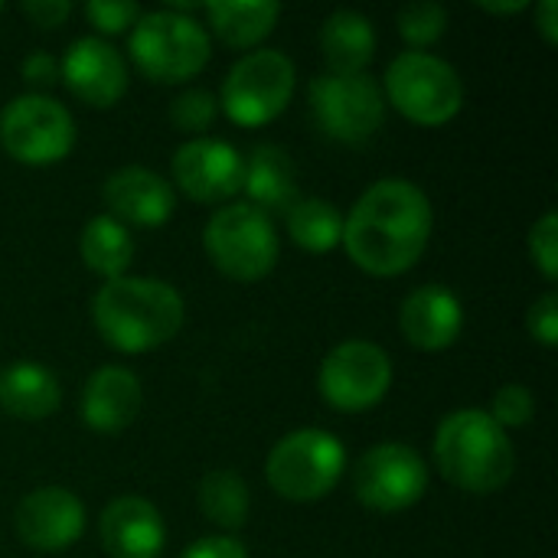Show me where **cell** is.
<instances>
[{"label": "cell", "mask_w": 558, "mask_h": 558, "mask_svg": "<svg viewBox=\"0 0 558 558\" xmlns=\"http://www.w3.org/2000/svg\"><path fill=\"white\" fill-rule=\"evenodd\" d=\"M399 23V36L415 49V52H425L428 46H435L445 29H448V10L435 0H422V3H409L399 10L396 16Z\"/></svg>", "instance_id": "27"}, {"label": "cell", "mask_w": 558, "mask_h": 558, "mask_svg": "<svg viewBox=\"0 0 558 558\" xmlns=\"http://www.w3.org/2000/svg\"><path fill=\"white\" fill-rule=\"evenodd\" d=\"M13 526L23 546L36 553H65L85 533V507L65 487H39L16 504Z\"/></svg>", "instance_id": "14"}, {"label": "cell", "mask_w": 558, "mask_h": 558, "mask_svg": "<svg viewBox=\"0 0 558 558\" xmlns=\"http://www.w3.org/2000/svg\"><path fill=\"white\" fill-rule=\"evenodd\" d=\"M392 386V360L369 340L337 343L317 373L320 399L337 412H366L386 399Z\"/></svg>", "instance_id": "11"}, {"label": "cell", "mask_w": 558, "mask_h": 558, "mask_svg": "<svg viewBox=\"0 0 558 558\" xmlns=\"http://www.w3.org/2000/svg\"><path fill=\"white\" fill-rule=\"evenodd\" d=\"M78 255L88 271H95L105 281H114L134 262V239H131L128 226H121L118 219H111L105 213V216H95L85 222V229L78 235Z\"/></svg>", "instance_id": "23"}, {"label": "cell", "mask_w": 558, "mask_h": 558, "mask_svg": "<svg viewBox=\"0 0 558 558\" xmlns=\"http://www.w3.org/2000/svg\"><path fill=\"white\" fill-rule=\"evenodd\" d=\"M180 558H248V553L235 536H206L186 546V553Z\"/></svg>", "instance_id": "35"}, {"label": "cell", "mask_w": 558, "mask_h": 558, "mask_svg": "<svg viewBox=\"0 0 558 558\" xmlns=\"http://www.w3.org/2000/svg\"><path fill=\"white\" fill-rule=\"evenodd\" d=\"M209 29L219 43L232 46V49H252L258 46L278 23L281 7L278 3H232V0H219V3H206L203 7Z\"/></svg>", "instance_id": "24"}, {"label": "cell", "mask_w": 558, "mask_h": 558, "mask_svg": "<svg viewBox=\"0 0 558 558\" xmlns=\"http://www.w3.org/2000/svg\"><path fill=\"white\" fill-rule=\"evenodd\" d=\"M62 402V386L52 369L20 360L0 373V409L20 422H43Z\"/></svg>", "instance_id": "21"}, {"label": "cell", "mask_w": 558, "mask_h": 558, "mask_svg": "<svg viewBox=\"0 0 558 558\" xmlns=\"http://www.w3.org/2000/svg\"><path fill=\"white\" fill-rule=\"evenodd\" d=\"M425 490L428 464L402 441H383L369 448L353 468V494L373 513H402L415 507Z\"/></svg>", "instance_id": "12"}, {"label": "cell", "mask_w": 558, "mask_h": 558, "mask_svg": "<svg viewBox=\"0 0 558 558\" xmlns=\"http://www.w3.org/2000/svg\"><path fill=\"white\" fill-rule=\"evenodd\" d=\"M216 114H219V101H216V95L206 92V88H186V92L177 95L173 105H170V121H173V128L183 131V134H193V137H199V134L216 121Z\"/></svg>", "instance_id": "28"}, {"label": "cell", "mask_w": 558, "mask_h": 558, "mask_svg": "<svg viewBox=\"0 0 558 558\" xmlns=\"http://www.w3.org/2000/svg\"><path fill=\"white\" fill-rule=\"evenodd\" d=\"M144 389L141 379L124 366H98L78 399L82 425L98 435H118L141 415Z\"/></svg>", "instance_id": "19"}, {"label": "cell", "mask_w": 558, "mask_h": 558, "mask_svg": "<svg viewBox=\"0 0 558 558\" xmlns=\"http://www.w3.org/2000/svg\"><path fill=\"white\" fill-rule=\"evenodd\" d=\"M399 330L415 350L441 353L458 343V337L464 330V307L451 288L422 284L402 301Z\"/></svg>", "instance_id": "18"}, {"label": "cell", "mask_w": 558, "mask_h": 558, "mask_svg": "<svg viewBox=\"0 0 558 558\" xmlns=\"http://www.w3.org/2000/svg\"><path fill=\"white\" fill-rule=\"evenodd\" d=\"M320 49L327 72H366L376 56V29L356 10H333L320 26Z\"/></svg>", "instance_id": "22"}, {"label": "cell", "mask_w": 558, "mask_h": 558, "mask_svg": "<svg viewBox=\"0 0 558 558\" xmlns=\"http://www.w3.org/2000/svg\"><path fill=\"white\" fill-rule=\"evenodd\" d=\"M59 75L65 88L88 108H111L128 92V62L101 36L75 39L59 59Z\"/></svg>", "instance_id": "15"}, {"label": "cell", "mask_w": 558, "mask_h": 558, "mask_svg": "<svg viewBox=\"0 0 558 558\" xmlns=\"http://www.w3.org/2000/svg\"><path fill=\"white\" fill-rule=\"evenodd\" d=\"M0 147L26 167H52L75 147V121L65 105L29 92L0 111Z\"/></svg>", "instance_id": "10"}, {"label": "cell", "mask_w": 558, "mask_h": 558, "mask_svg": "<svg viewBox=\"0 0 558 558\" xmlns=\"http://www.w3.org/2000/svg\"><path fill=\"white\" fill-rule=\"evenodd\" d=\"M307 95L317 128L333 141L363 144L386 121V98L369 72H320Z\"/></svg>", "instance_id": "9"}, {"label": "cell", "mask_w": 558, "mask_h": 558, "mask_svg": "<svg viewBox=\"0 0 558 558\" xmlns=\"http://www.w3.org/2000/svg\"><path fill=\"white\" fill-rule=\"evenodd\" d=\"M481 10L487 13H497V16H510V13H523L530 10V0H510V3H494V0H477Z\"/></svg>", "instance_id": "37"}, {"label": "cell", "mask_w": 558, "mask_h": 558, "mask_svg": "<svg viewBox=\"0 0 558 558\" xmlns=\"http://www.w3.org/2000/svg\"><path fill=\"white\" fill-rule=\"evenodd\" d=\"M186 307L173 284L160 278L105 281L92 301V320L101 340L128 356L150 353L170 343L183 327Z\"/></svg>", "instance_id": "2"}, {"label": "cell", "mask_w": 558, "mask_h": 558, "mask_svg": "<svg viewBox=\"0 0 558 558\" xmlns=\"http://www.w3.org/2000/svg\"><path fill=\"white\" fill-rule=\"evenodd\" d=\"M141 13H144L141 3H131V0H88L85 3V20L105 36L124 33L128 26L141 20Z\"/></svg>", "instance_id": "31"}, {"label": "cell", "mask_w": 558, "mask_h": 558, "mask_svg": "<svg viewBox=\"0 0 558 558\" xmlns=\"http://www.w3.org/2000/svg\"><path fill=\"white\" fill-rule=\"evenodd\" d=\"M536 29L543 33V39H546L549 46H556L558 43V3L556 0H543V3L536 7Z\"/></svg>", "instance_id": "36"}, {"label": "cell", "mask_w": 558, "mask_h": 558, "mask_svg": "<svg viewBox=\"0 0 558 558\" xmlns=\"http://www.w3.org/2000/svg\"><path fill=\"white\" fill-rule=\"evenodd\" d=\"M98 536L111 558H160L167 546V526L160 510L134 494L114 497L101 510Z\"/></svg>", "instance_id": "17"}, {"label": "cell", "mask_w": 558, "mask_h": 558, "mask_svg": "<svg viewBox=\"0 0 558 558\" xmlns=\"http://www.w3.org/2000/svg\"><path fill=\"white\" fill-rule=\"evenodd\" d=\"M347 471V448L324 428H298L284 435L265 461L268 487L288 504L324 500Z\"/></svg>", "instance_id": "6"}, {"label": "cell", "mask_w": 558, "mask_h": 558, "mask_svg": "<svg viewBox=\"0 0 558 558\" xmlns=\"http://www.w3.org/2000/svg\"><path fill=\"white\" fill-rule=\"evenodd\" d=\"M101 199L111 219H118L121 226H141V229L163 226L177 209L173 186L147 167L114 170L101 186Z\"/></svg>", "instance_id": "16"}, {"label": "cell", "mask_w": 558, "mask_h": 558, "mask_svg": "<svg viewBox=\"0 0 558 558\" xmlns=\"http://www.w3.org/2000/svg\"><path fill=\"white\" fill-rule=\"evenodd\" d=\"M128 49L141 75L160 85H180L196 78L213 56L206 26L196 16L177 13L170 7L141 13V20L131 26Z\"/></svg>", "instance_id": "4"}, {"label": "cell", "mask_w": 558, "mask_h": 558, "mask_svg": "<svg viewBox=\"0 0 558 558\" xmlns=\"http://www.w3.org/2000/svg\"><path fill=\"white\" fill-rule=\"evenodd\" d=\"M203 248L219 275L229 281H262L278 265L275 219L252 203H229L216 209L203 232Z\"/></svg>", "instance_id": "7"}, {"label": "cell", "mask_w": 558, "mask_h": 558, "mask_svg": "<svg viewBox=\"0 0 558 558\" xmlns=\"http://www.w3.org/2000/svg\"><path fill=\"white\" fill-rule=\"evenodd\" d=\"M435 461L448 484L464 494H497L517 471L510 435L484 409H458L435 432Z\"/></svg>", "instance_id": "3"}, {"label": "cell", "mask_w": 558, "mask_h": 558, "mask_svg": "<svg viewBox=\"0 0 558 558\" xmlns=\"http://www.w3.org/2000/svg\"><path fill=\"white\" fill-rule=\"evenodd\" d=\"M199 510L219 530H229V533L242 530L252 510L248 484L235 471H209L199 481Z\"/></svg>", "instance_id": "26"}, {"label": "cell", "mask_w": 558, "mask_h": 558, "mask_svg": "<svg viewBox=\"0 0 558 558\" xmlns=\"http://www.w3.org/2000/svg\"><path fill=\"white\" fill-rule=\"evenodd\" d=\"M284 226L288 235L298 248L311 252V255H324L333 252L343 239V216L333 203L307 196L298 199L288 213H284Z\"/></svg>", "instance_id": "25"}, {"label": "cell", "mask_w": 558, "mask_h": 558, "mask_svg": "<svg viewBox=\"0 0 558 558\" xmlns=\"http://www.w3.org/2000/svg\"><path fill=\"white\" fill-rule=\"evenodd\" d=\"M20 72H23V82H29V85H36V88H49V85L59 82V59H56L52 52L36 49V52H29V56L23 59Z\"/></svg>", "instance_id": "34"}, {"label": "cell", "mask_w": 558, "mask_h": 558, "mask_svg": "<svg viewBox=\"0 0 558 558\" xmlns=\"http://www.w3.org/2000/svg\"><path fill=\"white\" fill-rule=\"evenodd\" d=\"M20 10H23V16H26L33 26H39V29H56V26H62V23L69 20L72 3H69V0H26Z\"/></svg>", "instance_id": "33"}, {"label": "cell", "mask_w": 558, "mask_h": 558, "mask_svg": "<svg viewBox=\"0 0 558 558\" xmlns=\"http://www.w3.org/2000/svg\"><path fill=\"white\" fill-rule=\"evenodd\" d=\"M526 330L539 347H546V350L558 347V294L553 288L533 301V307L526 314Z\"/></svg>", "instance_id": "32"}, {"label": "cell", "mask_w": 558, "mask_h": 558, "mask_svg": "<svg viewBox=\"0 0 558 558\" xmlns=\"http://www.w3.org/2000/svg\"><path fill=\"white\" fill-rule=\"evenodd\" d=\"M435 226L432 199L422 186L402 177L373 183L350 216L343 219V239L350 262L376 278H396L418 265Z\"/></svg>", "instance_id": "1"}, {"label": "cell", "mask_w": 558, "mask_h": 558, "mask_svg": "<svg viewBox=\"0 0 558 558\" xmlns=\"http://www.w3.org/2000/svg\"><path fill=\"white\" fill-rule=\"evenodd\" d=\"M173 183L203 206L229 203L242 193L245 157L219 137H190L173 154Z\"/></svg>", "instance_id": "13"}, {"label": "cell", "mask_w": 558, "mask_h": 558, "mask_svg": "<svg viewBox=\"0 0 558 558\" xmlns=\"http://www.w3.org/2000/svg\"><path fill=\"white\" fill-rule=\"evenodd\" d=\"M0 13H3V3H0Z\"/></svg>", "instance_id": "38"}, {"label": "cell", "mask_w": 558, "mask_h": 558, "mask_svg": "<svg viewBox=\"0 0 558 558\" xmlns=\"http://www.w3.org/2000/svg\"><path fill=\"white\" fill-rule=\"evenodd\" d=\"M242 190L248 193V203L255 209H262L265 216L288 213L301 199L298 196V170H294V160L288 157V150L278 144L252 147V154L245 157Z\"/></svg>", "instance_id": "20"}, {"label": "cell", "mask_w": 558, "mask_h": 558, "mask_svg": "<svg viewBox=\"0 0 558 558\" xmlns=\"http://www.w3.org/2000/svg\"><path fill=\"white\" fill-rule=\"evenodd\" d=\"M530 258L549 284L558 281V216L549 209L530 229Z\"/></svg>", "instance_id": "30"}, {"label": "cell", "mask_w": 558, "mask_h": 558, "mask_svg": "<svg viewBox=\"0 0 558 558\" xmlns=\"http://www.w3.org/2000/svg\"><path fill=\"white\" fill-rule=\"evenodd\" d=\"M383 98L402 118L422 128H441L464 108V82L458 69L432 52H402L383 75Z\"/></svg>", "instance_id": "5"}, {"label": "cell", "mask_w": 558, "mask_h": 558, "mask_svg": "<svg viewBox=\"0 0 558 558\" xmlns=\"http://www.w3.org/2000/svg\"><path fill=\"white\" fill-rule=\"evenodd\" d=\"M294 62L278 49L245 52L226 75L219 105L239 128H262L275 121L294 95Z\"/></svg>", "instance_id": "8"}, {"label": "cell", "mask_w": 558, "mask_h": 558, "mask_svg": "<svg viewBox=\"0 0 558 558\" xmlns=\"http://www.w3.org/2000/svg\"><path fill=\"white\" fill-rule=\"evenodd\" d=\"M504 432L507 428H523L533 422L536 415V399L533 392L523 386V383H507L494 392V402H490V412H487Z\"/></svg>", "instance_id": "29"}]
</instances>
